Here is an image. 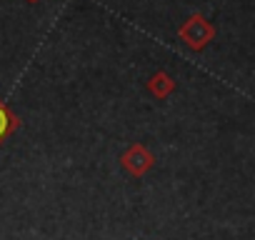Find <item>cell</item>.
Masks as SVG:
<instances>
[{"label":"cell","mask_w":255,"mask_h":240,"mask_svg":"<svg viewBox=\"0 0 255 240\" xmlns=\"http://www.w3.org/2000/svg\"><path fill=\"white\" fill-rule=\"evenodd\" d=\"M215 35V28L203 18V15H193L183 28H180V38L193 48V50H203Z\"/></svg>","instance_id":"obj_1"},{"label":"cell","mask_w":255,"mask_h":240,"mask_svg":"<svg viewBox=\"0 0 255 240\" xmlns=\"http://www.w3.org/2000/svg\"><path fill=\"white\" fill-rule=\"evenodd\" d=\"M120 163H123V168L130 173V175L140 178L145 170H150V165L155 163V158L148 153L145 145H130V148L125 150V155L120 158Z\"/></svg>","instance_id":"obj_2"},{"label":"cell","mask_w":255,"mask_h":240,"mask_svg":"<svg viewBox=\"0 0 255 240\" xmlns=\"http://www.w3.org/2000/svg\"><path fill=\"white\" fill-rule=\"evenodd\" d=\"M148 88H150V93H153L155 98H168V95L173 93L175 83L170 80V75H168V73H155V75L150 78Z\"/></svg>","instance_id":"obj_3"},{"label":"cell","mask_w":255,"mask_h":240,"mask_svg":"<svg viewBox=\"0 0 255 240\" xmlns=\"http://www.w3.org/2000/svg\"><path fill=\"white\" fill-rule=\"evenodd\" d=\"M15 125H18V123H15V118H13V115H10V113L3 108V103H0V140H3V138H5V135H8L13 128H15Z\"/></svg>","instance_id":"obj_4"},{"label":"cell","mask_w":255,"mask_h":240,"mask_svg":"<svg viewBox=\"0 0 255 240\" xmlns=\"http://www.w3.org/2000/svg\"><path fill=\"white\" fill-rule=\"evenodd\" d=\"M30 3H38V0H30Z\"/></svg>","instance_id":"obj_5"}]
</instances>
